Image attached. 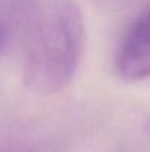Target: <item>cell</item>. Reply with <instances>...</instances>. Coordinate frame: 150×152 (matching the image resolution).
Returning a JSON list of instances; mask_svg holds the SVG:
<instances>
[{"mask_svg": "<svg viewBox=\"0 0 150 152\" xmlns=\"http://www.w3.org/2000/svg\"><path fill=\"white\" fill-rule=\"evenodd\" d=\"M25 86L37 95L63 90L84 48L83 15L74 0H28L16 27Z\"/></svg>", "mask_w": 150, "mask_h": 152, "instance_id": "obj_1", "label": "cell"}, {"mask_svg": "<svg viewBox=\"0 0 150 152\" xmlns=\"http://www.w3.org/2000/svg\"><path fill=\"white\" fill-rule=\"evenodd\" d=\"M147 130H149V133H150V118H149V123H147Z\"/></svg>", "mask_w": 150, "mask_h": 152, "instance_id": "obj_5", "label": "cell"}, {"mask_svg": "<svg viewBox=\"0 0 150 152\" xmlns=\"http://www.w3.org/2000/svg\"><path fill=\"white\" fill-rule=\"evenodd\" d=\"M9 37H10V33H9L7 30H4V28L0 27V55H1V52L4 49V46H6Z\"/></svg>", "mask_w": 150, "mask_h": 152, "instance_id": "obj_4", "label": "cell"}, {"mask_svg": "<svg viewBox=\"0 0 150 152\" xmlns=\"http://www.w3.org/2000/svg\"><path fill=\"white\" fill-rule=\"evenodd\" d=\"M28 0H0V27L10 34L16 30Z\"/></svg>", "mask_w": 150, "mask_h": 152, "instance_id": "obj_3", "label": "cell"}, {"mask_svg": "<svg viewBox=\"0 0 150 152\" xmlns=\"http://www.w3.org/2000/svg\"><path fill=\"white\" fill-rule=\"evenodd\" d=\"M119 75L130 81L150 78V9L131 25L116 58Z\"/></svg>", "mask_w": 150, "mask_h": 152, "instance_id": "obj_2", "label": "cell"}]
</instances>
